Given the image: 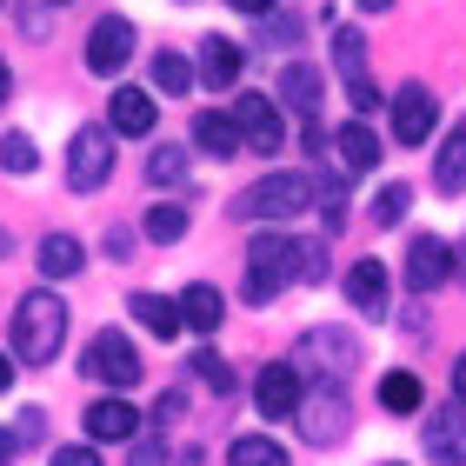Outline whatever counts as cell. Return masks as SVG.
<instances>
[{
	"instance_id": "27",
	"label": "cell",
	"mask_w": 466,
	"mask_h": 466,
	"mask_svg": "<svg viewBox=\"0 0 466 466\" xmlns=\"http://www.w3.org/2000/svg\"><path fill=\"white\" fill-rule=\"evenodd\" d=\"M333 67H340V80H347V87H360V80H367V40H360L353 27H340V34H333Z\"/></svg>"
},
{
	"instance_id": "19",
	"label": "cell",
	"mask_w": 466,
	"mask_h": 466,
	"mask_svg": "<svg viewBox=\"0 0 466 466\" xmlns=\"http://www.w3.org/2000/svg\"><path fill=\"white\" fill-rule=\"evenodd\" d=\"M200 74H207V87H233V80H240V47H233L227 34H207L200 40Z\"/></svg>"
},
{
	"instance_id": "42",
	"label": "cell",
	"mask_w": 466,
	"mask_h": 466,
	"mask_svg": "<svg viewBox=\"0 0 466 466\" xmlns=\"http://www.w3.org/2000/svg\"><path fill=\"white\" fill-rule=\"evenodd\" d=\"M14 447H20V433H0V466L14 460Z\"/></svg>"
},
{
	"instance_id": "40",
	"label": "cell",
	"mask_w": 466,
	"mask_h": 466,
	"mask_svg": "<svg viewBox=\"0 0 466 466\" xmlns=\"http://www.w3.org/2000/svg\"><path fill=\"white\" fill-rule=\"evenodd\" d=\"M453 407H460V413H466V353H460V360H453Z\"/></svg>"
},
{
	"instance_id": "36",
	"label": "cell",
	"mask_w": 466,
	"mask_h": 466,
	"mask_svg": "<svg viewBox=\"0 0 466 466\" xmlns=\"http://www.w3.org/2000/svg\"><path fill=\"white\" fill-rule=\"evenodd\" d=\"M347 100H353V114H373V107H380V100H387V94H380L373 80H360V87H347Z\"/></svg>"
},
{
	"instance_id": "15",
	"label": "cell",
	"mask_w": 466,
	"mask_h": 466,
	"mask_svg": "<svg viewBox=\"0 0 466 466\" xmlns=\"http://www.w3.org/2000/svg\"><path fill=\"white\" fill-rule=\"evenodd\" d=\"M333 147H340V167H347V174H373L380 154H387V147H380V134H373V127L360 120V114L340 127V134H333Z\"/></svg>"
},
{
	"instance_id": "47",
	"label": "cell",
	"mask_w": 466,
	"mask_h": 466,
	"mask_svg": "<svg viewBox=\"0 0 466 466\" xmlns=\"http://www.w3.org/2000/svg\"><path fill=\"white\" fill-rule=\"evenodd\" d=\"M0 7H7V0H0Z\"/></svg>"
},
{
	"instance_id": "30",
	"label": "cell",
	"mask_w": 466,
	"mask_h": 466,
	"mask_svg": "<svg viewBox=\"0 0 466 466\" xmlns=\"http://www.w3.org/2000/svg\"><path fill=\"white\" fill-rule=\"evenodd\" d=\"M187 180V147H154L147 154V187H180Z\"/></svg>"
},
{
	"instance_id": "11",
	"label": "cell",
	"mask_w": 466,
	"mask_h": 466,
	"mask_svg": "<svg viewBox=\"0 0 466 466\" xmlns=\"http://www.w3.org/2000/svg\"><path fill=\"white\" fill-rule=\"evenodd\" d=\"M300 393H307V380H300L293 360H273V367H260V380H253V400H260V413H273V420L300 413Z\"/></svg>"
},
{
	"instance_id": "32",
	"label": "cell",
	"mask_w": 466,
	"mask_h": 466,
	"mask_svg": "<svg viewBox=\"0 0 466 466\" xmlns=\"http://www.w3.org/2000/svg\"><path fill=\"white\" fill-rule=\"evenodd\" d=\"M40 167V147L27 134H0V174H34Z\"/></svg>"
},
{
	"instance_id": "13",
	"label": "cell",
	"mask_w": 466,
	"mask_h": 466,
	"mask_svg": "<svg viewBox=\"0 0 466 466\" xmlns=\"http://www.w3.org/2000/svg\"><path fill=\"white\" fill-rule=\"evenodd\" d=\"M127 60H134V27H127L120 14H107L87 34V74H120Z\"/></svg>"
},
{
	"instance_id": "16",
	"label": "cell",
	"mask_w": 466,
	"mask_h": 466,
	"mask_svg": "<svg viewBox=\"0 0 466 466\" xmlns=\"http://www.w3.org/2000/svg\"><path fill=\"white\" fill-rule=\"evenodd\" d=\"M154 120H160V107H154V94L147 87H114V114H107V127L114 134H154Z\"/></svg>"
},
{
	"instance_id": "35",
	"label": "cell",
	"mask_w": 466,
	"mask_h": 466,
	"mask_svg": "<svg viewBox=\"0 0 466 466\" xmlns=\"http://www.w3.org/2000/svg\"><path fill=\"white\" fill-rule=\"evenodd\" d=\"M127 466H167V440H160V433L134 440V453H127Z\"/></svg>"
},
{
	"instance_id": "38",
	"label": "cell",
	"mask_w": 466,
	"mask_h": 466,
	"mask_svg": "<svg viewBox=\"0 0 466 466\" xmlns=\"http://www.w3.org/2000/svg\"><path fill=\"white\" fill-rule=\"evenodd\" d=\"M180 413H187V400H180V393H160V400H154V420H160V427H174Z\"/></svg>"
},
{
	"instance_id": "14",
	"label": "cell",
	"mask_w": 466,
	"mask_h": 466,
	"mask_svg": "<svg viewBox=\"0 0 466 466\" xmlns=\"http://www.w3.org/2000/svg\"><path fill=\"white\" fill-rule=\"evenodd\" d=\"M87 440H94V447H100V440H140V413H134V400H120V393L94 400V407H87Z\"/></svg>"
},
{
	"instance_id": "23",
	"label": "cell",
	"mask_w": 466,
	"mask_h": 466,
	"mask_svg": "<svg viewBox=\"0 0 466 466\" xmlns=\"http://www.w3.org/2000/svg\"><path fill=\"white\" fill-rule=\"evenodd\" d=\"M194 140L207 147V154H214V160H233V154H240V127H233V114H200L194 120Z\"/></svg>"
},
{
	"instance_id": "43",
	"label": "cell",
	"mask_w": 466,
	"mask_h": 466,
	"mask_svg": "<svg viewBox=\"0 0 466 466\" xmlns=\"http://www.w3.org/2000/svg\"><path fill=\"white\" fill-rule=\"evenodd\" d=\"M7 94H14V74H7V60H0V107H7Z\"/></svg>"
},
{
	"instance_id": "10",
	"label": "cell",
	"mask_w": 466,
	"mask_h": 466,
	"mask_svg": "<svg viewBox=\"0 0 466 466\" xmlns=\"http://www.w3.org/2000/svg\"><path fill=\"white\" fill-rule=\"evenodd\" d=\"M433 120H440L433 87H420V80H413V87L393 94V140H400V147H420V140L433 134Z\"/></svg>"
},
{
	"instance_id": "7",
	"label": "cell",
	"mask_w": 466,
	"mask_h": 466,
	"mask_svg": "<svg viewBox=\"0 0 466 466\" xmlns=\"http://www.w3.org/2000/svg\"><path fill=\"white\" fill-rule=\"evenodd\" d=\"M107 174H114V127H80L74 147H67V187L94 194Z\"/></svg>"
},
{
	"instance_id": "46",
	"label": "cell",
	"mask_w": 466,
	"mask_h": 466,
	"mask_svg": "<svg viewBox=\"0 0 466 466\" xmlns=\"http://www.w3.org/2000/svg\"><path fill=\"white\" fill-rule=\"evenodd\" d=\"M47 7H67V0H47Z\"/></svg>"
},
{
	"instance_id": "20",
	"label": "cell",
	"mask_w": 466,
	"mask_h": 466,
	"mask_svg": "<svg viewBox=\"0 0 466 466\" xmlns=\"http://www.w3.org/2000/svg\"><path fill=\"white\" fill-rule=\"evenodd\" d=\"M347 300L367 313V320H373V313H387V267H380V260H360V267L347 273Z\"/></svg>"
},
{
	"instance_id": "6",
	"label": "cell",
	"mask_w": 466,
	"mask_h": 466,
	"mask_svg": "<svg viewBox=\"0 0 466 466\" xmlns=\"http://www.w3.org/2000/svg\"><path fill=\"white\" fill-rule=\"evenodd\" d=\"M80 367H87V380H100V387H114V393H127L140 380V353H134V340H127V333H94L87 340V360H80Z\"/></svg>"
},
{
	"instance_id": "45",
	"label": "cell",
	"mask_w": 466,
	"mask_h": 466,
	"mask_svg": "<svg viewBox=\"0 0 466 466\" xmlns=\"http://www.w3.org/2000/svg\"><path fill=\"white\" fill-rule=\"evenodd\" d=\"M360 7H367V14H387V7H393V0H360Z\"/></svg>"
},
{
	"instance_id": "1",
	"label": "cell",
	"mask_w": 466,
	"mask_h": 466,
	"mask_svg": "<svg viewBox=\"0 0 466 466\" xmlns=\"http://www.w3.org/2000/svg\"><path fill=\"white\" fill-rule=\"evenodd\" d=\"M287 280H327V247L320 240H287V233H253V253H247V307H267Z\"/></svg>"
},
{
	"instance_id": "26",
	"label": "cell",
	"mask_w": 466,
	"mask_h": 466,
	"mask_svg": "<svg viewBox=\"0 0 466 466\" xmlns=\"http://www.w3.org/2000/svg\"><path fill=\"white\" fill-rule=\"evenodd\" d=\"M227 466H287V447H280V440H267V433H240L227 447Z\"/></svg>"
},
{
	"instance_id": "25",
	"label": "cell",
	"mask_w": 466,
	"mask_h": 466,
	"mask_svg": "<svg viewBox=\"0 0 466 466\" xmlns=\"http://www.w3.org/2000/svg\"><path fill=\"white\" fill-rule=\"evenodd\" d=\"M380 407H387V413H420V407H427V387H420V373H407V367L387 373V380H380Z\"/></svg>"
},
{
	"instance_id": "17",
	"label": "cell",
	"mask_w": 466,
	"mask_h": 466,
	"mask_svg": "<svg viewBox=\"0 0 466 466\" xmlns=\"http://www.w3.org/2000/svg\"><path fill=\"white\" fill-rule=\"evenodd\" d=\"M433 187H440V194H466V120H453V127H447V140H440Z\"/></svg>"
},
{
	"instance_id": "28",
	"label": "cell",
	"mask_w": 466,
	"mask_h": 466,
	"mask_svg": "<svg viewBox=\"0 0 466 466\" xmlns=\"http://www.w3.org/2000/svg\"><path fill=\"white\" fill-rule=\"evenodd\" d=\"M300 34H307V14H280V7H273L260 27H253V47H293Z\"/></svg>"
},
{
	"instance_id": "29",
	"label": "cell",
	"mask_w": 466,
	"mask_h": 466,
	"mask_svg": "<svg viewBox=\"0 0 466 466\" xmlns=\"http://www.w3.org/2000/svg\"><path fill=\"white\" fill-rule=\"evenodd\" d=\"M180 233H187V207H180V200H160V207H147V240L174 247Z\"/></svg>"
},
{
	"instance_id": "22",
	"label": "cell",
	"mask_w": 466,
	"mask_h": 466,
	"mask_svg": "<svg viewBox=\"0 0 466 466\" xmlns=\"http://www.w3.org/2000/svg\"><path fill=\"white\" fill-rule=\"evenodd\" d=\"M220 313H227V300H220L214 287H200V280H194V287L180 293V327H194V333H214V327H220Z\"/></svg>"
},
{
	"instance_id": "8",
	"label": "cell",
	"mask_w": 466,
	"mask_h": 466,
	"mask_svg": "<svg viewBox=\"0 0 466 466\" xmlns=\"http://www.w3.org/2000/svg\"><path fill=\"white\" fill-rule=\"evenodd\" d=\"M420 447H427L433 466H466V413L460 407L420 413Z\"/></svg>"
},
{
	"instance_id": "37",
	"label": "cell",
	"mask_w": 466,
	"mask_h": 466,
	"mask_svg": "<svg viewBox=\"0 0 466 466\" xmlns=\"http://www.w3.org/2000/svg\"><path fill=\"white\" fill-rule=\"evenodd\" d=\"M54 466H100V453H94V440H87V447H60Z\"/></svg>"
},
{
	"instance_id": "18",
	"label": "cell",
	"mask_w": 466,
	"mask_h": 466,
	"mask_svg": "<svg viewBox=\"0 0 466 466\" xmlns=\"http://www.w3.org/2000/svg\"><path fill=\"white\" fill-rule=\"evenodd\" d=\"M280 94H287V107L300 114V120H313V114H320V67H307V60H287Z\"/></svg>"
},
{
	"instance_id": "3",
	"label": "cell",
	"mask_w": 466,
	"mask_h": 466,
	"mask_svg": "<svg viewBox=\"0 0 466 466\" xmlns=\"http://www.w3.org/2000/svg\"><path fill=\"white\" fill-rule=\"evenodd\" d=\"M347 387H340V380H313V387L300 393V413H293V420H300V433L313 440V447H333V440H347Z\"/></svg>"
},
{
	"instance_id": "12",
	"label": "cell",
	"mask_w": 466,
	"mask_h": 466,
	"mask_svg": "<svg viewBox=\"0 0 466 466\" xmlns=\"http://www.w3.org/2000/svg\"><path fill=\"white\" fill-rule=\"evenodd\" d=\"M447 273H453V247L440 240V233H413L407 287H413V293H433V287H447Z\"/></svg>"
},
{
	"instance_id": "2",
	"label": "cell",
	"mask_w": 466,
	"mask_h": 466,
	"mask_svg": "<svg viewBox=\"0 0 466 466\" xmlns=\"http://www.w3.org/2000/svg\"><path fill=\"white\" fill-rule=\"evenodd\" d=\"M67 340V300L60 293H27V300L14 307V360H27V367H47Z\"/></svg>"
},
{
	"instance_id": "5",
	"label": "cell",
	"mask_w": 466,
	"mask_h": 466,
	"mask_svg": "<svg viewBox=\"0 0 466 466\" xmlns=\"http://www.w3.org/2000/svg\"><path fill=\"white\" fill-rule=\"evenodd\" d=\"M300 367L320 373V380H347L360 367V340L347 327H307L300 333Z\"/></svg>"
},
{
	"instance_id": "44",
	"label": "cell",
	"mask_w": 466,
	"mask_h": 466,
	"mask_svg": "<svg viewBox=\"0 0 466 466\" xmlns=\"http://www.w3.org/2000/svg\"><path fill=\"white\" fill-rule=\"evenodd\" d=\"M7 387H14V360L0 353V393H7Z\"/></svg>"
},
{
	"instance_id": "24",
	"label": "cell",
	"mask_w": 466,
	"mask_h": 466,
	"mask_svg": "<svg viewBox=\"0 0 466 466\" xmlns=\"http://www.w3.org/2000/svg\"><path fill=\"white\" fill-rule=\"evenodd\" d=\"M34 260H40L47 280H74V273H80V240H74V233H47Z\"/></svg>"
},
{
	"instance_id": "9",
	"label": "cell",
	"mask_w": 466,
	"mask_h": 466,
	"mask_svg": "<svg viewBox=\"0 0 466 466\" xmlns=\"http://www.w3.org/2000/svg\"><path fill=\"white\" fill-rule=\"evenodd\" d=\"M233 127H240V140L253 147V154H280V147H287L280 107H273L267 94H240V100H233Z\"/></svg>"
},
{
	"instance_id": "33",
	"label": "cell",
	"mask_w": 466,
	"mask_h": 466,
	"mask_svg": "<svg viewBox=\"0 0 466 466\" xmlns=\"http://www.w3.org/2000/svg\"><path fill=\"white\" fill-rule=\"evenodd\" d=\"M407 200H413V187H380V200H373V220L380 227H400V220H407Z\"/></svg>"
},
{
	"instance_id": "41",
	"label": "cell",
	"mask_w": 466,
	"mask_h": 466,
	"mask_svg": "<svg viewBox=\"0 0 466 466\" xmlns=\"http://www.w3.org/2000/svg\"><path fill=\"white\" fill-rule=\"evenodd\" d=\"M40 433H47V413H40V407H34L27 420H20V440H40Z\"/></svg>"
},
{
	"instance_id": "34",
	"label": "cell",
	"mask_w": 466,
	"mask_h": 466,
	"mask_svg": "<svg viewBox=\"0 0 466 466\" xmlns=\"http://www.w3.org/2000/svg\"><path fill=\"white\" fill-rule=\"evenodd\" d=\"M194 373H200L214 393H233V373H227V360H220L214 347H200V353H194Z\"/></svg>"
},
{
	"instance_id": "31",
	"label": "cell",
	"mask_w": 466,
	"mask_h": 466,
	"mask_svg": "<svg viewBox=\"0 0 466 466\" xmlns=\"http://www.w3.org/2000/svg\"><path fill=\"white\" fill-rule=\"evenodd\" d=\"M154 87H160V94H194V60L154 54Z\"/></svg>"
},
{
	"instance_id": "4",
	"label": "cell",
	"mask_w": 466,
	"mask_h": 466,
	"mask_svg": "<svg viewBox=\"0 0 466 466\" xmlns=\"http://www.w3.org/2000/svg\"><path fill=\"white\" fill-rule=\"evenodd\" d=\"M307 200H313V180L307 174H267L260 187H247V194H240V214L247 220H293Z\"/></svg>"
},
{
	"instance_id": "39",
	"label": "cell",
	"mask_w": 466,
	"mask_h": 466,
	"mask_svg": "<svg viewBox=\"0 0 466 466\" xmlns=\"http://www.w3.org/2000/svg\"><path fill=\"white\" fill-rule=\"evenodd\" d=\"M227 7H233V14H253V20H267L273 7H280V0H227Z\"/></svg>"
},
{
	"instance_id": "21",
	"label": "cell",
	"mask_w": 466,
	"mask_h": 466,
	"mask_svg": "<svg viewBox=\"0 0 466 466\" xmlns=\"http://www.w3.org/2000/svg\"><path fill=\"white\" fill-rule=\"evenodd\" d=\"M127 307H134V320L154 333V340H174L180 333V300H167V293H134Z\"/></svg>"
}]
</instances>
